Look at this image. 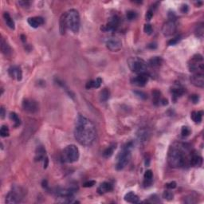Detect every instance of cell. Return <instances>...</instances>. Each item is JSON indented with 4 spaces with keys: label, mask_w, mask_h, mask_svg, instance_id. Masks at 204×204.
Wrapping results in <instances>:
<instances>
[{
    "label": "cell",
    "mask_w": 204,
    "mask_h": 204,
    "mask_svg": "<svg viewBox=\"0 0 204 204\" xmlns=\"http://www.w3.org/2000/svg\"><path fill=\"white\" fill-rule=\"evenodd\" d=\"M195 34L196 37H199V38H202L204 34V24L203 22H201L198 24L195 27Z\"/></svg>",
    "instance_id": "cell-30"
},
{
    "label": "cell",
    "mask_w": 204,
    "mask_h": 204,
    "mask_svg": "<svg viewBox=\"0 0 204 204\" xmlns=\"http://www.w3.org/2000/svg\"><path fill=\"white\" fill-rule=\"evenodd\" d=\"M0 115H1V118L3 119L4 117H5L6 115V112H5V108L3 107H1V112H0Z\"/></svg>",
    "instance_id": "cell-51"
},
{
    "label": "cell",
    "mask_w": 204,
    "mask_h": 204,
    "mask_svg": "<svg viewBox=\"0 0 204 204\" xmlns=\"http://www.w3.org/2000/svg\"><path fill=\"white\" fill-rule=\"evenodd\" d=\"M3 18H4V21H5L6 24H7V25L10 28L12 29V30H14V29L15 28V24H14V20H13V18H11V16L10 15L9 13H7V12L4 13Z\"/></svg>",
    "instance_id": "cell-26"
},
{
    "label": "cell",
    "mask_w": 204,
    "mask_h": 204,
    "mask_svg": "<svg viewBox=\"0 0 204 204\" xmlns=\"http://www.w3.org/2000/svg\"><path fill=\"white\" fill-rule=\"evenodd\" d=\"M180 11H181V12L183 13V14L187 13L188 11H189V7H188L187 4H183V5L181 6V7H180Z\"/></svg>",
    "instance_id": "cell-48"
},
{
    "label": "cell",
    "mask_w": 204,
    "mask_h": 204,
    "mask_svg": "<svg viewBox=\"0 0 204 204\" xmlns=\"http://www.w3.org/2000/svg\"><path fill=\"white\" fill-rule=\"evenodd\" d=\"M163 58L161 57H153L149 59L147 65L151 67H159L163 64Z\"/></svg>",
    "instance_id": "cell-25"
},
{
    "label": "cell",
    "mask_w": 204,
    "mask_h": 204,
    "mask_svg": "<svg viewBox=\"0 0 204 204\" xmlns=\"http://www.w3.org/2000/svg\"><path fill=\"white\" fill-rule=\"evenodd\" d=\"M134 93L136 94V96L139 97L141 100H146L147 98V94L145 92H142V91H134Z\"/></svg>",
    "instance_id": "cell-39"
},
{
    "label": "cell",
    "mask_w": 204,
    "mask_h": 204,
    "mask_svg": "<svg viewBox=\"0 0 204 204\" xmlns=\"http://www.w3.org/2000/svg\"><path fill=\"white\" fill-rule=\"evenodd\" d=\"M161 100V92L158 89L152 91V101L155 105H159Z\"/></svg>",
    "instance_id": "cell-29"
},
{
    "label": "cell",
    "mask_w": 204,
    "mask_h": 204,
    "mask_svg": "<svg viewBox=\"0 0 204 204\" xmlns=\"http://www.w3.org/2000/svg\"><path fill=\"white\" fill-rule=\"evenodd\" d=\"M189 163L192 167H199L202 164V158L199 155H191V157L189 159Z\"/></svg>",
    "instance_id": "cell-19"
},
{
    "label": "cell",
    "mask_w": 204,
    "mask_h": 204,
    "mask_svg": "<svg viewBox=\"0 0 204 204\" xmlns=\"http://www.w3.org/2000/svg\"><path fill=\"white\" fill-rule=\"evenodd\" d=\"M25 194L26 192L22 187L18 186H14L12 188V190L6 196V203H18L22 200V199L25 196Z\"/></svg>",
    "instance_id": "cell-7"
},
{
    "label": "cell",
    "mask_w": 204,
    "mask_h": 204,
    "mask_svg": "<svg viewBox=\"0 0 204 204\" xmlns=\"http://www.w3.org/2000/svg\"><path fill=\"white\" fill-rule=\"evenodd\" d=\"M190 100L193 104H197L199 103V96L197 95V94H193V95H192L190 97Z\"/></svg>",
    "instance_id": "cell-43"
},
{
    "label": "cell",
    "mask_w": 204,
    "mask_h": 204,
    "mask_svg": "<svg viewBox=\"0 0 204 204\" xmlns=\"http://www.w3.org/2000/svg\"><path fill=\"white\" fill-rule=\"evenodd\" d=\"M74 137L79 144L85 147L92 145L97 139V129L94 124L81 114L76 120Z\"/></svg>",
    "instance_id": "cell-1"
},
{
    "label": "cell",
    "mask_w": 204,
    "mask_h": 204,
    "mask_svg": "<svg viewBox=\"0 0 204 204\" xmlns=\"http://www.w3.org/2000/svg\"><path fill=\"white\" fill-rule=\"evenodd\" d=\"M110 97V91L108 89H103L100 92V100L102 102H106Z\"/></svg>",
    "instance_id": "cell-31"
},
{
    "label": "cell",
    "mask_w": 204,
    "mask_h": 204,
    "mask_svg": "<svg viewBox=\"0 0 204 204\" xmlns=\"http://www.w3.org/2000/svg\"><path fill=\"white\" fill-rule=\"evenodd\" d=\"M10 119L14 122V127H18L21 124V120H20L19 117L16 112H11L10 113Z\"/></svg>",
    "instance_id": "cell-33"
},
{
    "label": "cell",
    "mask_w": 204,
    "mask_h": 204,
    "mask_svg": "<svg viewBox=\"0 0 204 204\" xmlns=\"http://www.w3.org/2000/svg\"><path fill=\"white\" fill-rule=\"evenodd\" d=\"M137 139L140 142H146L148 140L149 137H150V132L146 128H141L139 129V131L137 133Z\"/></svg>",
    "instance_id": "cell-20"
},
{
    "label": "cell",
    "mask_w": 204,
    "mask_h": 204,
    "mask_svg": "<svg viewBox=\"0 0 204 204\" xmlns=\"http://www.w3.org/2000/svg\"><path fill=\"white\" fill-rule=\"evenodd\" d=\"M21 37H22V41L23 42H25L26 40H27V37H26L25 36L23 35V34H22V35H21Z\"/></svg>",
    "instance_id": "cell-53"
},
{
    "label": "cell",
    "mask_w": 204,
    "mask_h": 204,
    "mask_svg": "<svg viewBox=\"0 0 204 204\" xmlns=\"http://www.w3.org/2000/svg\"><path fill=\"white\" fill-rule=\"evenodd\" d=\"M116 148H117V144H111L110 146H108L105 151L103 152L104 157H105V158H109V157H111V156L113 155V152Z\"/></svg>",
    "instance_id": "cell-27"
},
{
    "label": "cell",
    "mask_w": 204,
    "mask_h": 204,
    "mask_svg": "<svg viewBox=\"0 0 204 204\" xmlns=\"http://www.w3.org/2000/svg\"><path fill=\"white\" fill-rule=\"evenodd\" d=\"M8 74L12 79H16L18 82L22 79V71L19 66H11L8 69Z\"/></svg>",
    "instance_id": "cell-15"
},
{
    "label": "cell",
    "mask_w": 204,
    "mask_h": 204,
    "mask_svg": "<svg viewBox=\"0 0 204 204\" xmlns=\"http://www.w3.org/2000/svg\"><path fill=\"white\" fill-rule=\"evenodd\" d=\"M22 106L23 110L30 114L36 113L39 110L38 103L34 99H30V98H26L23 100Z\"/></svg>",
    "instance_id": "cell-10"
},
{
    "label": "cell",
    "mask_w": 204,
    "mask_h": 204,
    "mask_svg": "<svg viewBox=\"0 0 204 204\" xmlns=\"http://www.w3.org/2000/svg\"><path fill=\"white\" fill-rule=\"evenodd\" d=\"M105 45L108 50L112 52H117L122 48V42L117 37H108L105 41Z\"/></svg>",
    "instance_id": "cell-11"
},
{
    "label": "cell",
    "mask_w": 204,
    "mask_h": 204,
    "mask_svg": "<svg viewBox=\"0 0 204 204\" xmlns=\"http://www.w3.org/2000/svg\"><path fill=\"white\" fill-rule=\"evenodd\" d=\"M63 14H64L67 29L70 30L73 33H77L80 29L81 23L80 15L78 11L75 9H71Z\"/></svg>",
    "instance_id": "cell-4"
},
{
    "label": "cell",
    "mask_w": 204,
    "mask_h": 204,
    "mask_svg": "<svg viewBox=\"0 0 204 204\" xmlns=\"http://www.w3.org/2000/svg\"><path fill=\"white\" fill-rule=\"evenodd\" d=\"M168 18L169 20H172V21H175L176 18V14H175V12H169L168 13Z\"/></svg>",
    "instance_id": "cell-49"
},
{
    "label": "cell",
    "mask_w": 204,
    "mask_h": 204,
    "mask_svg": "<svg viewBox=\"0 0 204 204\" xmlns=\"http://www.w3.org/2000/svg\"><path fill=\"white\" fill-rule=\"evenodd\" d=\"M128 66L132 72L139 74L146 73L148 65L144 59L137 57H132L128 58Z\"/></svg>",
    "instance_id": "cell-6"
},
{
    "label": "cell",
    "mask_w": 204,
    "mask_h": 204,
    "mask_svg": "<svg viewBox=\"0 0 204 204\" xmlns=\"http://www.w3.org/2000/svg\"><path fill=\"white\" fill-rule=\"evenodd\" d=\"M112 190H113V186H112V183H108V182H104L97 188L98 193L101 194V195L107 193V192H110Z\"/></svg>",
    "instance_id": "cell-21"
},
{
    "label": "cell",
    "mask_w": 204,
    "mask_h": 204,
    "mask_svg": "<svg viewBox=\"0 0 204 204\" xmlns=\"http://www.w3.org/2000/svg\"><path fill=\"white\" fill-rule=\"evenodd\" d=\"M188 69H189V71L193 73H203V57L199 53L195 54L188 62Z\"/></svg>",
    "instance_id": "cell-8"
},
{
    "label": "cell",
    "mask_w": 204,
    "mask_h": 204,
    "mask_svg": "<svg viewBox=\"0 0 204 204\" xmlns=\"http://www.w3.org/2000/svg\"><path fill=\"white\" fill-rule=\"evenodd\" d=\"M147 48L150 49V50H155V49L157 48V44L155 42L150 43V44L147 45Z\"/></svg>",
    "instance_id": "cell-50"
},
{
    "label": "cell",
    "mask_w": 204,
    "mask_h": 204,
    "mask_svg": "<svg viewBox=\"0 0 204 204\" xmlns=\"http://www.w3.org/2000/svg\"><path fill=\"white\" fill-rule=\"evenodd\" d=\"M80 156L79 149L74 144L67 145L62 151V159L65 163H73L78 160Z\"/></svg>",
    "instance_id": "cell-5"
},
{
    "label": "cell",
    "mask_w": 204,
    "mask_h": 204,
    "mask_svg": "<svg viewBox=\"0 0 204 204\" xmlns=\"http://www.w3.org/2000/svg\"><path fill=\"white\" fill-rule=\"evenodd\" d=\"M95 184H96V181H94V180H90V181L85 182V183L83 184V187H93Z\"/></svg>",
    "instance_id": "cell-46"
},
{
    "label": "cell",
    "mask_w": 204,
    "mask_h": 204,
    "mask_svg": "<svg viewBox=\"0 0 204 204\" xmlns=\"http://www.w3.org/2000/svg\"><path fill=\"white\" fill-rule=\"evenodd\" d=\"M148 79L149 77L146 73H139L137 77H135L132 80V82L135 85L139 86V87H143V86H144V85L147 83Z\"/></svg>",
    "instance_id": "cell-13"
},
{
    "label": "cell",
    "mask_w": 204,
    "mask_h": 204,
    "mask_svg": "<svg viewBox=\"0 0 204 204\" xmlns=\"http://www.w3.org/2000/svg\"><path fill=\"white\" fill-rule=\"evenodd\" d=\"M192 130L190 129V128L187 126H183L181 129V136L183 137H187L188 136H190Z\"/></svg>",
    "instance_id": "cell-36"
},
{
    "label": "cell",
    "mask_w": 204,
    "mask_h": 204,
    "mask_svg": "<svg viewBox=\"0 0 204 204\" xmlns=\"http://www.w3.org/2000/svg\"><path fill=\"white\" fill-rule=\"evenodd\" d=\"M101 83H102V80H101V77H97L96 80H93V88H100Z\"/></svg>",
    "instance_id": "cell-44"
},
{
    "label": "cell",
    "mask_w": 204,
    "mask_h": 204,
    "mask_svg": "<svg viewBox=\"0 0 204 204\" xmlns=\"http://www.w3.org/2000/svg\"><path fill=\"white\" fill-rule=\"evenodd\" d=\"M133 147V143L128 142L124 146L119 154L117 156V163H116V169L121 171L126 167V165L129 163L132 156V149Z\"/></svg>",
    "instance_id": "cell-3"
},
{
    "label": "cell",
    "mask_w": 204,
    "mask_h": 204,
    "mask_svg": "<svg viewBox=\"0 0 204 204\" xmlns=\"http://www.w3.org/2000/svg\"><path fill=\"white\" fill-rule=\"evenodd\" d=\"M165 185H166V187H167V189H169V190L175 189V188L177 187V183H176L175 181H172V182H170V183H166Z\"/></svg>",
    "instance_id": "cell-45"
},
{
    "label": "cell",
    "mask_w": 204,
    "mask_h": 204,
    "mask_svg": "<svg viewBox=\"0 0 204 204\" xmlns=\"http://www.w3.org/2000/svg\"><path fill=\"white\" fill-rule=\"evenodd\" d=\"M163 198L164 199H166V200L171 201L174 198V195H173V193H172V192H170V191H165V192L163 193Z\"/></svg>",
    "instance_id": "cell-37"
},
{
    "label": "cell",
    "mask_w": 204,
    "mask_h": 204,
    "mask_svg": "<svg viewBox=\"0 0 204 204\" xmlns=\"http://www.w3.org/2000/svg\"><path fill=\"white\" fill-rule=\"evenodd\" d=\"M59 30H60V33L62 35H64L66 32V30H67V27H66V21H65V17L64 14H62V16L60 18V22H59Z\"/></svg>",
    "instance_id": "cell-32"
},
{
    "label": "cell",
    "mask_w": 204,
    "mask_h": 204,
    "mask_svg": "<svg viewBox=\"0 0 204 204\" xmlns=\"http://www.w3.org/2000/svg\"><path fill=\"white\" fill-rule=\"evenodd\" d=\"M1 50L5 56H10L12 53V49L4 38L1 39Z\"/></svg>",
    "instance_id": "cell-22"
},
{
    "label": "cell",
    "mask_w": 204,
    "mask_h": 204,
    "mask_svg": "<svg viewBox=\"0 0 204 204\" xmlns=\"http://www.w3.org/2000/svg\"><path fill=\"white\" fill-rule=\"evenodd\" d=\"M184 202H186V203H195L196 201H195V198L192 196V195H189V196H187V197L184 198V201H183Z\"/></svg>",
    "instance_id": "cell-42"
},
{
    "label": "cell",
    "mask_w": 204,
    "mask_h": 204,
    "mask_svg": "<svg viewBox=\"0 0 204 204\" xmlns=\"http://www.w3.org/2000/svg\"><path fill=\"white\" fill-rule=\"evenodd\" d=\"M0 135L2 137H9L10 135V131L9 128L7 125H2L1 127V129H0Z\"/></svg>",
    "instance_id": "cell-34"
},
{
    "label": "cell",
    "mask_w": 204,
    "mask_h": 204,
    "mask_svg": "<svg viewBox=\"0 0 204 204\" xmlns=\"http://www.w3.org/2000/svg\"><path fill=\"white\" fill-rule=\"evenodd\" d=\"M191 82L193 85L196 86L198 88H203L204 87V73H193L190 78Z\"/></svg>",
    "instance_id": "cell-14"
},
{
    "label": "cell",
    "mask_w": 204,
    "mask_h": 204,
    "mask_svg": "<svg viewBox=\"0 0 204 204\" xmlns=\"http://www.w3.org/2000/svg\"><path fill=\"white\" fill-rule=\"evenodd\" d=\"M182 39V37L180 35L177 36V37H174V38L171 39L170 41L167 42V45L168 46H175V45H176L177 43H179V42H180V40Z\"/></svg>",
    "instance_id": "cell-38"
},
{
    "label": "cell",
    "mask_w": 204,
    "mask_h": 204,
    "mask_svg": "<svg viewBox=\"0 0 204 204\" xmlns=\"http://www.w3.org/2000/svg\"><path fill=\"white\" fill-rule=\"evenodd\" d=\"M153 14H154V11H153L152 9H149L148 11L146 12V15H145V18L147 21H150V20L152 18Z\"/></svg>",
    "instance_id": "cell-41"
},
{
    "label": "cell",
    "mask_w": 204,
    "mask_h": 204,
    "mask_svg": "<svg viewBox=\"0 0 204 204\" xmlns=\"http://www.w3.org/2000/svg\"><path fill=\"white\" fill-rule=\"evenodd\" d=\"M121 20L117 15H113L108 20L105 25L101 26V30L103 32H114L119 27Z\"/></svg>",
    "instance_id": "cell-9"
},
{
    "label": "cell",
    "mask_w": 204,
    "mask_h": 204,
    "mask_svg": "<svg viewBox=\"0 0 204 204\" xmlns=\"http://www.w3.org/2000/svg\"><path fill=\"white\" fill-rule=\"evenodd\" d=\"M187 147L183 144H175L171 146L167 155L169 165L175 168L183 167L186 164L187 156Z\"/></svg>",
    "instance_id": "cell-2"
},
{
    "label": "cell",
    "mask_w": 204,
    "mask_h": 204,
    "mask_svg": "<svg viewBox=\"0 0 204 204\" xmlns=\"http://www.w3.org/2000/svg\"><path fill=\"white\" fill-rule=\"evenodd\" d=\"M144 185L145 187H149L152 184L153 181V173L151 170L146 171L144 173Z\"/></svg>",
    "instance_id": "cell-24"
},
{
    "label": "cell",
    "mask_w": 204,
    "mask_h": 204,
    "mask_svg": "<svg viewBox=\"0 0 204 204\" xmlns=\"http://www.w3.org/2000/svg\"><path fill=\"white\" fill-rule=\"evenodd\" d=\"M160 103L163 105H168V101H167V99H166V98H163V99L160 100Z\"/></svg>",
    "instance_id": "cell-52"
},
{
    "label": "cell",
    "mask_w": 204,
    "mask_h": 204,
    "mask_svg": "<svg viewBox=\"0 0 204 204\" xmlns=\"http://www.w3.org/2000/svg\"><path fill=\"white\" fill-rule=\"evenodd\" d=\"M171 92H172V97H173V100L176 101L178 98L180 97L184 93L185 89L181 85H179V84H176V85L172 88Z\"/></svg>",
    "instance_id": "cell-16"
},
{
    "label": "cell",
    "mask_w": 204,
    "mask_h": 204,
    "mask_svg": "<svg viewBox=\"0 0 204 204\" xmlns=\"http://www.w3.org/2000/svg\"><path fill=\"white\" fill-rule=\"evenodd\" d=\"M144 31L147 34H152L153 32V28L150 24H145L144 27Z\"/></svg>",
    "instance_id": "cell-40"
},
{
    "label": "cell",
    "mask_w": 204,
    "mask_h": 204,
    "mask_svg": "<svg viewBox=\"0 0 204 204\" xmlns=\"http://www.w3.org/2000/svg\"><path fill=\"white\" fill-rule=\"evenodd\" d=\"M27 22L33 28H37L38 27L44 24V18L40 16L30 17L27 19Z\"/></svg>",
    "instance_id": "cell-17"
},
{
    "label": "cell",
    "mask_w": 204,
    "mask_h": 204,
    "mask_svg": "<svg viewBox=\"0 0 204 204\" xmlns=\"http://www.w3.org/2000/svg\"><path fill=\"white\" fill-rule=\"evenodd\" d=\"M30 3H31V2H29V1H19V2H18V4L21 5V7H24V8H28L30 6Z\"/></svg>",
    "instance_id": "cell-47"
},
{
    "label": "cell",
    "mask_w": 204,
    "mask_h": 204,
    "mask_svg": "<svg viewBox=\"0 0 204 204\" xmlns=\"http://www.w3.org/2000/svg\"><path fill=\"white\" fill-rule=\"evenodd\" d=\"M126 17L128 20L132 21L137 18V13L134 11H128L126 13Z\"/></svg>",
    "instance_id": "cell-35"
},
{
    "label": "cell",
    "mask_w": 204,
    "mask_h": 204,
    "mask_svg": "<svg viewBox=\"0 0 204 204\" xmlns=\"http://www.w3.org/2000/svg\"><path fill=\"white\" fill-rule=\"evenodd\" d=\"M124 200L128 202H130V203H138V202H140L139 197L132 192H128L126 195H124Z\"/></svg>",
    "instance_id": "cell-23"
},
{
    "label": "cell",
    "mask_w": 204,
    "mask_h": 204,
    "mask_svg": "<svg viewBox=\"0 0 204 204\" xmlns=\"http://www.w3.org/2000/svg\"><path fill=\"white\" fill-rule=\"evenodd\" d=\"M176 29H177V27H176V22L168 20L162 27V33L165 37H169L176 32Z\"/></svg>",
    "instance_id": "cell-12"
},
{
    "label": "cell",
    "mask_w": 204,
    "mask_h": 204,
    "mask_svg": "<svg viewBox=\"0 0 204 204\" xmlns=\"http://www.w3.org/2000/svg\"><path fill=\"white\" fill-rule=\"evenodd\" d=\"M46 158L47 156H46V149L43 146H38L35 152V157H34L35 161H44Z\"/></svg>",
    "instance_id": "cell-18"
},
{
    "label": "cell",
    "mask_w": 204,
    "mask_h": 204,
    "mask_svg": "<svg viewBox=\"0 0 204 204\" xmlns=\"http://www.w3.org/2000/svg\"><path fill=\"white\" fill-rule=\"evenodd\" d=\"M192 121L195 124H200L202 120V111H198V112H192L191 115Z\"/></svg>",
    "instance_id": "cell-28"
}]
</instances>
